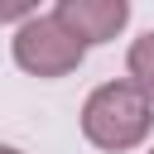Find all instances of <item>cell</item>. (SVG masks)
Listing matches in <instances>:
<instances>
[{
    "label": "cell",
    "mask_w": 154,
    "mask_h": 154,
    "mask_svg": "<svg viewBox=\"0 0 154 154\" xmlns=\"http://www.w3.org/2000/svg\"><path fill=\"white\" fill-rule=\"evenodd\" d=\"M154 125V101L149 91L130 77V82H106L87 96L82 106V135L96 149H135Z\"/></svg>",
    "instance_id": "1"
},
{
    "label": "cell",
    "mask_w": 154,
    "mask_h": 154,
    "mask_svg": "<svg viewBox=\"0 0 154 154\" xmlns=\"http://www.w3.org/2000/svg\"><path fill=\"white\" fill-rule=\"evenodd\" d=\"M82 53H87V43L58 14L29 19V24L14 29V63L24 72H34V77H67V72H77Z\"/></svg>",
    "instance_id": "2"
},
{
    "label": "cell",
    "mask_w": 154,
    "mask_h": 154,
    "mask_svg": "<svg viewBox=\"0 0 154 154\" xmlns=\"http://www.w3.org/2000/svg\"><path fill=\"white\" fill-rule=\"evenodd\" d=\"M82 43H106L125 29L130 19V0H58L53 10Z\"/></svg>",
    "instance_id": "3"
},
{
    "label": "cell",
    "mask_w": 154,
    "mask_h": 154,
    "mask_svg": "<svg viewBox=\"0 0 154 154\" xmlns=\"http://www.w3.org/2000/svg\"><path fill=\"white\" fill-rule=\"evenodd\" d=\"M125 67H130V77H135V82L149 91V101H154V34H140V38L130 43Z\"/></svg>",
    "instance_id": "4"
},
{
    "label": "cell",
    "mask_w": 154,
    "mask_h": 154,
    "mask_svg": "<svg viewBox=\"0 0 154 154\" xmlns=\"http://www.w3.org/2000/svg\"><path fill=\"white\" fill-rule=\"evenodd\" d=\"M34 5H38V0H0V19H5V24H19Z\"/></svg>",
    "instance_id": "5"
},
{
    "label": "cell",
    "mask_w": 154,
    "mask_h": 154,
    "mask_svg": "<svg viewBox=\"0 0 154 154\" xmlns=\"http://www.w3.org/2000/svg\"><path fill=\"white\" fill-rule=\"evenodd\" d=\"M0 154H19V149H14V144H5V149H0Z\"/></svg>",
    "instance_id": "6"
},
{
    "label": "cell",
    "mask_w": 154,
    "mask_h": 154,
    "mask_svg": "<svg viewBox=\"0 0 154 154\" xmlns=\"http://www.w3.org/2000/svg\"><path fill=\"white\" fill-rule=\"evenodd\" d=\"M149 154H154V149H149Z\"/></svg>",
    "instance_id": "7"
}]
</instances>
